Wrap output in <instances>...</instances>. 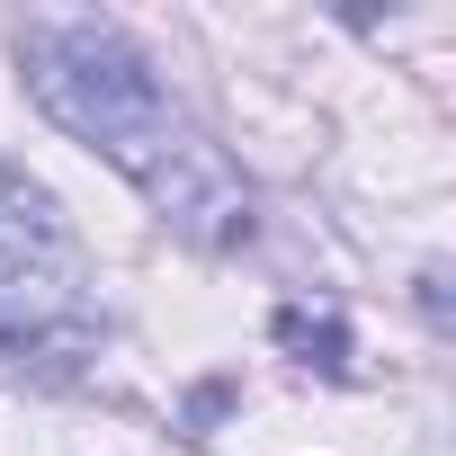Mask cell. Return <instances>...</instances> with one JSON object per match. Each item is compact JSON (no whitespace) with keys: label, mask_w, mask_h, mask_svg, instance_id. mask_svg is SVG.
<instances>
[{"label":"cell","mask_w":456,"mask_h":456,"mask_svg":"<svg viewBox=\"0 0 456 456\" xmlns=\"http://www.w3.org/2000/svg\"><path fill=\"white\" fill-rule=\"evenodd\" d=\"M278 340H287L305 367L349 376V331H340V314H305V305H287V314H278Z\"/></svg>","instance_id":"obj_3"},{"label":"cell","mask_w":456,"mask_h":456,"mask_svg":"<svg viewBox=\"0 0 456 456\" xmlns=\"http://www.w3.org/2000/svg\"><path fill=\"white\" fill-rule=\"evenodd\" d=\"M0 349L37 367H81L99 349V278L54 188L0 161Z\"/></svg>","instance_id":"obj_2"},{"label":"cell","mask_w":456,"mask_h":456,"mask_svg":"<svg viewBox=\"0 0 456 456\" xmlns=\"http://www.w3.org/2000/svg\"><path fill=\"white\" fill-rule=\"evenodd\" d=\"M19 63H28V99L90 143L108 170L134 179V197L188 233L197 251H242L260 233V197L242 179V161L224 152L152 72V54L108 28V19H28L19 28Z\"/></svg>","instance_id":"obj_1"}]
</instances>
